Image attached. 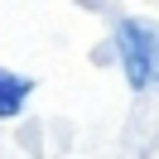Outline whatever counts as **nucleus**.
Here are the masks:
<instances>
[{
    "label": "nucleus",
    "instance_id": "obj_1",
    "mask_svg": "<svg viewBox=\"0 0 159 159\" xmlns=\"http://www.w3.org/2000/svg\"><path fill=\"white\" fill-rule=\"evenodd\" d=\"M116 48H120V68H125V82L135 92H145L149 82L159 77V34L140 20H116Z\"/></svg>",
    "mask_w": 159,
    "mask_h": 159
},
{
    "label": "nucleus",
    "instance_id": "obj_2",
    "mask_svg": "<svg viewBox=\"0 0 159 159\" xmlns=\"http://www.w3.org/2000/svg\"><path fill=\"white\" fill-rule=\"evenodd\" d=\"M29 92H34V77L0 68V120H15V116H20L24 101H29Z\"/></svg>",
    "mask_w": 159,
    "mask_h": 159
},
{
    "label": "nucleus",
    "instance_id": "obj_3",
    "mask_svg": "<svg viewBox=\"0 0 159 159\" xmlns=\"http://www.w3.org/2000/svg\"><path fill=\"white\" fill-rule=\"evenodd\" d=\"M154 82H159V77H154Z\"/></svg>",
    "mask_w": 159,
    "mask_h": 159
}]
</instances>
